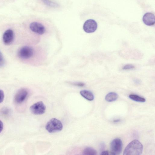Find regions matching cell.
Listing matches in <instances>:
<instances>
[{
	"label": "cell",
	"mask_w": 155,
	"mask_h": 155,
	"mask_svg": "<svg viewBox=\"0 0 155 155\" xmlns=\"http://www.w3.org/2000/svg\"><path fill=\"white\" fill-rule=\"evenodd\" d=\"M143 146L138 140H134L126 147L123 152L124 155H140L142 154Z\"/></svg>",
	"instance_id": "6da1fadb"
},
{
	"label": "cell",
	"mask_w": 155,
	"mask_h": 155,
	"mask_svg": "<svg viewBox=\"0 0 155 155\" xmlns=\"http://www.w3.org/2000/svg\"><path fill=\"white\" fill-rule=\"evenodd\" d=\"M63 126L62 122L59 120L53 118L46 124V129L49 133H53L62 131Z\"/></svg>",
	"instance_id": "7a4b0ae2"
},
{
	"label": "cell",
	"mask_w": 155,
	"mask_h": 155,
	"mask_svg": "<svg viewBox=\"0 0 155 155\" xmlns=\"http://www.w3.org/2000/svg\"><path fill=\"white\" fill-rule=\"evenodd\" d=\"M122 147L123 143L121 139L117 138L113 140L110 144L111 154H120L122 150Z\"/></svg>",
	"instance_id": "3957f363"
},
{
	"label": "cell",
	"mask_w": 155,
	"mask_h": 155,
	"mask_svg": "<svg viewBox=\"0 0 155 155\" xmlns=\"http://www.w3.org/2000/svg\"><path fill=\"white\" fill-rule=\"evenodd\" d=\"M46 105L43 102L40 101L34 104L30 108L32 113L35 115H41L45 112Z\"/></svg>",
	"instance_id": "277c9868"
},
{
	"label": "cell",
	"mask_w": 155,
	"mask_h": 155,
	"mask_svg": "<svg viewBox=\"0 0 155 155\" xmlns=\"http://www.w3.org/2000/svg\"><path fill=\"white\" fill-rule=\"evenodd\" d=\"M34 53V50L32 47L26 46L20 49L18 52V55L21 59H28L32 57Z\"/></svg>",
	"instance_id": "5b68a950"
},
{
	"label": "cell",
	"mask_w": 155,
	"mask_h": 155,
	"mask_svg": "<svg viewBox=\"0 0 155 155\" xmlns=\"http://www.w3.org/2000/svg\"><path fill=\"white\" fill-rule=\"evenodd\" d=\"M98 24L95 21L92 19H89L86 21L84 24L83 29L84 31L87 33L94 32L97 30Z\"/></svg>",
	"instance_id": "8992f818"
},
{
	"label": "cell",
	"mask_w": 155,
	"mask_h": 155,
	"mask_svg": "<svg viewBox=\"0 0 155 155\" xmlns=\"http://www.w3.org/2000/svg\"><path fill=\"white\" fill-rule=\"evenodd\" d=\"M28 94V91L25 88L19 89L16 93L15 97V102L18 104L22 103L26 99Z\"/></svg>",
	"instance_id": "52a82bcc"
},
{
	"label": "cell",
	"mask_w": 155,
	"mask_h": 155,
	"mask_svg": "<svg viewBox=\"0 0 155 155\" xmlns=\"http://www.w3.org/2000/svg\"><path fill=\"white\" fill-rule=\"evenodd\" d=\"M30 28L32 31L39 35L43 34L46 31L44 26L42 24L37 22H33L31 23Z\"/></svg>",
	"instance_id": "ba28073f"
},
{
	"label": "cell",
	"mask_w": 155,
	"mask_h": 155,
	"mask_svg": "<svg viewBox=\"0 0 155 155\" xmlns=\"http://www.w3.org/2000/svg\"><path fill=\"white\" fill-rule=\"evenodd\" d=\"M14 33L12 30L9 29L6 30L3 35V39L4 43L6 45L10 44L13 40Z\"/></svg>",
	"instance_id": "9c48e42d"
},
{
	"label": "cell",
	"mask_w": 155,
	"mask_h": 155,
	"mask_svg": "<svg viewBox=\"0 0 155 155\" xmlns=\"http://www.w3.org/2000/svg\"><path fill=\"white\" fill-rule=\"evenodd\" d=\"M143 20L144 23L148 26H153L155 23V16L152 13H145L143 17Z\"/></svg>",
	"instance_id": "30bf717a"
},
{
	"label": "cell",
	"mask_w": 155,
	"mask_h": 155,
	"mask_svg": "<svg viewBox=\"0 0 155 155\" xmlns=\"http://www.w3.org/2000/svg\"><path fill=\"white\" fill-rule=\"evenodd\" d=\"M81 95L87 100L91 101L94 100V96L91 91L86 90H81L80 91Z\"/></svg>",
	"instance_id": "8fae6325"
},
{
	"label": "cell",
	"mask_w": 155,
	"mask_h": 155,
	"mask_svg": "<svg viewBox=\"0 0 155 155\" xmlns=\"http://www.w3.org/2000/svg\"><path fill=\"white\" fill-rule=\"evenodd\" d=\"M118 98V95L114 92H111L107 94L105 97L107 101L111 102L116 101Z\"/></svg>",
	"instance_id": "7c38bea8"
},
{
	"label": "cell",
	"mask_w": 155,
	"mask_h": 155,
	"mask_svg": "<svg viewBox=\"0 0 155 155\" xmlns=\"http://www.w3.org/2000/svg\"><path fill=\"white\" fill-rule=\"evenodd\" d=\"M82 153L85 155H95L97 154V152L93 148L87 147L84 149Z\"/></svg>",
	"instance_id": "4fadbf2b"
},
{
	"label": "cell",
	"mask_w": 155,
	"mask_h": 155,
	"mask_svg": "<svg viewBox=\"0 0 155 155\" xmlns=\"http://www.w3.org/2000/svg\"><path fill=\"white\" fill-rule=\"evenodd\" d=\"M129 98L132 100L136 102H144L146 101L145 98L136 95H129Z\"/></svg>",
	"instance_id": "5bb4252c"
},
{
	"label": "cell",
	"mask_w": 155,
	"mask_h": 155,
	"mask_svg": "<svg viewBox=\"0 0 155 155\" xmlns=\"http://www.w3.org/2000/svg\"><path fill=\"white\" fill-rule=\"evenodd\" d=\"M46 5L52 8H57L59 5L57 3L51 0H41Z\"/></svg>",
	"instance_id": "9a60e30c"
},
{
	"label": "cell",
	"mask_w": 155,
	"mask_h": 155,
	"mask_svg": "<svg viewBox=\"0 0 155 155\" xmlns=\"http://www.w3.org/2000/svg\"><path fill=\"white\" fill-rule=\"evenodd\" d=\"M5 60L2 53L0 51V68L2 67L4 65Z\"/></svg>",
	"instance_id": "2e32d148"
},
{
	"label": "cell",
	"mask_w": 155,
	"mask_h": 155,
	"mask_svg": "<svg viewBox=\"0 0 155 155\" xmlns=\"http://www.w3.org/2000/svg\"><path fill=\"white\" fill-rule=\"evenodd\" d=\"M135 68L134 66L131 64H127L125 65L122 68L124 70H129L133 69Z\"/></svg>",
	"instance_id": "e0dca14e"
},
{
	"label": "cell",
	"mask_w": 155,
	"mask_h": 155,
	"mask_svg": "<svg viewBox=\"0 0 155 155\" xmlns=\"http://www.w3.org/2000/svg\"><path fill=\"white\" fill-rule=\"evenodd\" d=\"M4 98V94L3 91L0 90V103H2L3 101Z\"/></svg>",
	"instance_id": "ac0fdd59"
},
{
	"label": "cell",
	"mask_w": 155,
	"mask_h": 155,
	"mask_svg": "<svg viewBox=\"0 0 155 155\" xmlns=\"http://www.w3.org/2000/svg\"><path fill=\"white\" fill-rule=\"evenodd\" d=\"M73 84H74V85L75 86L80 87H83L84 85H85V84H84V83L81 82H77L74 83Z\"/></svg>",
	"instance_id": "d6986e66"
},
{
	"label": "cell",
	"mask_w": 155,
	"mask_h": 155,
	"mask_svg": "<svg viewBox=\"0 0 155 155\" xmlns=\"http://www.w3.org/2000/svg\"><path fill=\"white\" fill-rule=\"evenodd\" d=\"M3 127V125L1 121L0 120V133L2 131Z\"/></svg>",
	"instance_id": "ffe728a7"
},
{
	"label": "cell",
	"mask_w": 155,
	"mask_h": 155,
	"mask_svg": "<svg viewBox=\"0 0 155 155\" xmlns=\"http://www.w3.org/2000/svg\"><path fill=\"white\" fill-rule=\"evenodd\" d=\"M109 153L107 151H104L102 152L101 155H109Z\"/></svg>",
	"instance_id": "44dd1931"
},
{
	"label": "cell",
	"mask_w": 155,
	"mask_h": 155,
	"mask_svg": "<svg viewBox=\"0 0 155 155\" xmlns=\"http://www.w3.org/2000/svg\"><path fill=\"white\" fill-rule=\"evenodd\" d=\"M120 120V119H117L116 120H114V122H119Z\"/></svg>",
	"instance_id": "7402d4cb"
}]
</instances>
